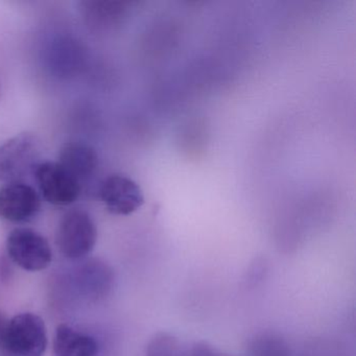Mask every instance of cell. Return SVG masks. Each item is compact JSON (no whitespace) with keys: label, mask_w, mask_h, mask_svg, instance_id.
I'll list each match as a JSON object with an SVG mask.
<instances>
[{"label":"cell","mask_w":356,"mask_h":356,"mask_svg":"<svg viewBox=\"0 0 356 356\" xmlns=\"http://www.w3.org/2000/svg\"><path fill=\"white\" fill-rule=\"evenodd\" d=\"M44 321L32 312L16 314L0 323V347L18 356H42L47 348Z\"/></svg>","instance_id":"cell-1"},{"label":"cell","mask_w":356,"mask_h":356,"mask_svg":"<svg viewBox=\"0 0 356 356\" xmlns=\"http://www.w3.org/2000/svg\"><path fill=\"white\" fill-rule=\"evenodd\" d=\"M97 241V226L88 212L74 209L64 214L56 233V243L65 257H85L92 251Z\"/></svg>","instance_id":"cell-2"},{"label":"cell","mask_w":356,"mask_h":356,"mask_svg":"<svg viewBox=\"0 0 356 356\" xmlns=\"http://www.w3.org/2000/svg\"><path fill=\"white\" fill-rule=\"evenodd\" d=\"M40 140L32 133H20L0 147V181L20 182L39 163Z\"/></svg>","instance_id":"cell-3"},{"label":"cell","mask_w":356,"mask_h":356,"mask_svg":"<svg viewBox=\"0 0 356 356\" xmlns=\"http://www.w3.org/2000/svg\"><path fill=\"white\" fill-rule=\"evenodd\" d=\"M10 258L29 272L45 270L53 260L49 241L40 233L29 228L14 229L7 238Z\"/></svg>","instance_id":"cell-4"},{"label":"cell","mask_w":356,"mask_h":356,"mask_svg":"<svg viewBox=\"0 0 356 356\" xmlns=\"http://www.w3.org/2000/svg\"><path fill=\"white\" fill-rule=\"evenodd\" d=\"M32 174L43 199L51 205L68 206L78 200L80 182L58 162H39Z\"/></svg>","instance_id":"cell-5"},{"label":"cell","mask_w":356,"mask_h":356,"mask_svg":"<svg viewBox=\"0 0 356 356\" xmlns=\"http://www.w3.org/2000/svg\"><path fill=\"white\" fill-rule=\"evenodd\" d=\"M41 207L38 193L22 182L8 183L0 188V218L12 222L34 218Z\"/></svg>","instance_id":"cell-6"},{"label":"cell","mask_w":356,"mask_h":356,"mask_svg":"<svg viewBox=\"0 0 356 356\" xmlns=\"http://www.w3.org/2000/svg\"><path fill=\"white\" fill-rule=\"evenodd\" d=\"M99 197L108 211L115 216H130L145 203L143 191L128 177L113 175L103 181Z\"/></svg>","instance_id":"cell-7"},{"label":"cell","mask_w":356,"mask_h":356,"mask_svg":"<svg viewBox=\"0 0 356 356\" xmlns=\"http://www.w3.org/2000/svg\"><path fill=\"white\" fill-rule=\"evenodd\" d=\"M58 163L81 182L95 172L99 157L95 149L86 143H67L60 149Z\"/></svg>","instance_id":"cell-8"},{"label":"cell","mask_w":356,"mask_h":356,"mask_svg":"<svg viewBox=\"0 0 356 356\" xmlns=\"http://www.w3.org/2000/svg\"><path fill=\"white\" fill-rule=\"evenodd\" d=\"M95 337L80 332L68 324H60L54 339V356H97Z\"/></svg>","instance_id":"cell-9"},{"label":"cell","mask_w":356,"mask_h":356,"mask_svg":"<svg viewBox=\"0 0 356 356\" xmlns=\"http://www.w3.org/2000/svg\"><path fill=\"white\" fill-rule=\"evenodd\" d=\"M79 10L85 24L95 32L109 30L124 16L126 3L120 1H81Z\"/></svg>","instance_id":"cell-10"},{"label":"cell","mask_w":356,"mask_h":356,"mask_svg":"<svg viewBox=\"0 0 356 356\" xmlns=\"http://www.w3.org/2000/svg\"><path fill=\"white\" fill-rule=\"evenodd\" d=\"M82 53L72 40L56 41L49 53V62L57 74L67 76L80 66Z\"/></svg>","instance_id":"cell-11"},{"label":"cell","mask_w":356,"mask_h":356,"mask_svg":"<svg viewBox=\"0 0 356 356\" xmlns=\"http://www.w3.org/2000/svg\"><path fill=\"white\" fill-rule=\"evenodd\" d=\"M251 356H291V349L286 341L275 334L264 332L255 335L248 347Z\"/></svg>","instance_id":"cell-12"},{"label":"cell","mask_w":356,"mask_h":356,"mask_svg":"<svg viewBox=\"0 0 356 356\" xmlns=\"http://www.w3.org/2000/svg\"><path fill=\"white\" fill-rule=\"evenodd\" d=\"M184 349L178 337L165 331L155 333L145 348V356H183Z\"/></svg>","instance_id":"cell-13"},{"label":"cell","mask_w":356,"mask_h":356,"mask_svg":"<svg viewBox=\"0 0 356 356\" xmlns=\"http://www.w3.org/2000/svg\"><path fill=\"white\" fill-rule=\"evenodd\" d=\"M226 354L218 351L207 341H195L184 349L183 356H225Z\"/></svg>","instance_id":"cell-14"},{"label":"cell","mask_w":356,"mask_h":356,"mask_svg":"<svg viewBox=\"0 0 356 356\" xmlns=\"http://www.w3.org/2000/svg\"><path fill=\"white\" fill-rule=\"evenodd\" d=\"M225 356H229V355H225Z\"/></svg>","instance_id":"cell-15"}]
</instances>
